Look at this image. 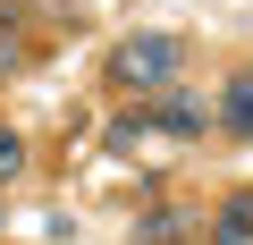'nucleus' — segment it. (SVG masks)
Here are the masks:
<instances>
[{
	"label": "nucleus",
	"instance_id": "obj_4",
	"mask_svg": "<svg viewBox=\"0 0 253 245\" xmlns=\"http://www.w3.org/2000/svg\"><path fill=\"white\" fill-rule=\"evenodd\" d=\"M186 237H194V211H177V203L135 211V245H186Z\"/></svg>",
	"mask_w": 253,
	"mask_h": 245
},
{
	"label": "nucleus",
	"instance_id": "obj_6",
	"mask_svg": "<svg viewBox=\"0 0 253 245\" xmlns=\"http://www.w3.org/2000/svg\"><path fill=\"white\" fill-rule=\"evenodd\" d=\"M144 127H152V110H144V101H135V110H118V118H110V152H126Z\"/></svg>",
	"mask_w": 253,
	"mask_h": 245
},
{
	"label": "nucleus",
	"instance_id": "obj_2",
	"mask_svg": "<svg viewBox=\"0 0 253 245\" xmlns=\"http://www.w3.org/2000/svg\"><path fill=\"white\" fill-rule=\"evenodd\" d=\"M144 110H152V127H161V136H177V144H194V136H211V127H219V110H211V101L169 93V85H161V101H144Z\"/></svg>",
	"mask_w": 253,
	"mask_h": 245
},
{
	"label": "nucleus",
	"instance_id": "obj_8",
	"mask_svg": "<svg viewBox=\"0 0 253 245\" xmlns=\"http://www.w3.org/2000/svg\"><path fill=\"white\" fill-rule=\"evenodd\" d=\"M17 68H26V43H17L9 26H0V76H17Z\"/></svg>",
	"mask_w": 253,
	"mask_h": 245
},
{
	"label": "nucleus",
	"instance_id": "obj_5",
	"mask_svg": "<svg viewBox=\"0 0 253 245\" xmlns=\"http://www.w3.org/2000/svg\"><path fill=\"white\" fill-rule=\"evenodd\" d=\"M219 127H228V136H253V68L228 76V93H219Z\"/></svg>",
	"mask_w": 253,
	"mask_h": 245
},
{
	"label": "nucleus",
	"instance_id": "obj_1",
	"mask_svg": "<svg viewBox=\"0 0 253 245\" xmlns=\"http://www.w3.org/2000/svg\"><path fill=\"white\" fill-rule=\"evenodd\" d=\"M177 68H186V34H126L110 51V85H126V93H161Z\"/></svg>",
	"mask_w": 253,
	"mask_h": 245
},
{
	"label": "nucleus",
	"instance_id": "obj_7",
	"mask_svg": "<svg viewBox=\"0 0 253 245\" xmlns=\"http://www.w3.org/2000/svg\"><path fill=\"white\" fill-rule=\"evenodd\" d=\"M17 178H26V136L0 127V186H17Z\"/></svg>",
	"mask_w": 253,
	"mask_h": 245
},
{
	"label": "nucleus",
	"instance_id": "obj_3",
	"mask_svg": "<svg viewBox=\"0 0 253 245\" xmlns=\"http://www.w3.org/2000/svg\"><path fill=\"white\" fill-rule=\"evenodd\" d=\"M203 245H253V186H236V195H228V203L211 211Z\"/></svg>",
	"mask_w": 253,
	"mask_h": 245
}]
</instances>
